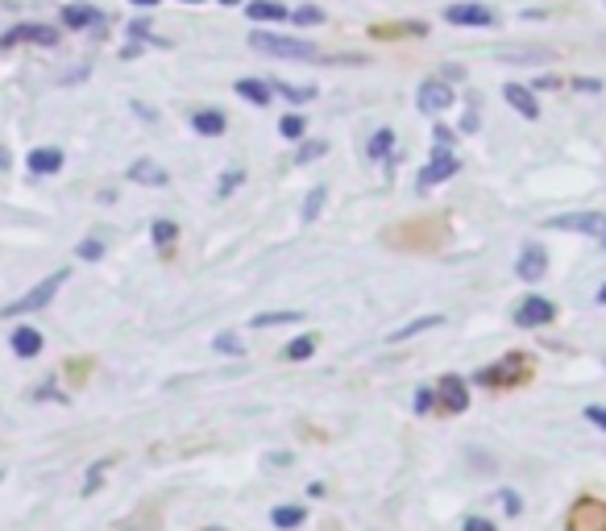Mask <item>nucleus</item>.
<instances>
[{"instance_id": "7", "label": "nucleus", "mask_w": 606, "mask_h": 531, "mask_svg": "<svg viewBox=\"0 0 606 531\" xmlns=\"http://www.w3.org/2000/svg\"><path fill=\"white\" fill-rule=\"evenodd\" d=\"M511 320H515V328H544L556 320V304L553 299H544V295H528V299H520V308L511 311Z\"/></svg>"}, {"instance_id": "38", "label": "nucleus", "mask_w": 606, "mask_h": 531, "mask_svg": "<svg viewBox=\"0 0 606 531\" xmlns=\"http://www.w3.org/2000/svg\"><path fill=\"white\" fill-rule=\"evenodd\" d=\"M125 34L134 38V42H155V34H150V21H129V30H125Z\"/></svg>"}, {"instance_id": "22", "label": "nucleus", "mask_w": 606, "mask_h": 531, "mask_svg": "<svg viewBox=\"0 0 606 531\" xmlns=\"http://www.w3.org/2000/svg\"><path fill=\"white\" fill-rule=\"evenodd\" d=\"M245 13H249V21H270V25L291 18V9H287L283 0H249V4H245Z\"/></svg>"}, {"instance_id": "53", "label": "nucleus", "mask_w": 606, "mask_h": 531, "mask_svg": "<svg viewBox=\"0 0 606 531\" xmlns=\"http://www.w3.org/2000/svg\"><path fill=\"white\" fill-rule=\"evenodd\" d=\"M183 4H204V0H183Z\"/></svg>"}, {"instance_id": "10", "label": "nucleus", "mask_w": 606, "mask_h": 531, "mask_svg": "<svg viewBox=\"0 0 606 531\" xmlns=\"http://www.w3.org/2000/svg\"><path fill=\"white\" fill-rule=\"evenodd\" d=\"M436 399H440V407L453 415L469 412V382L461 374H440L436 378Z\"/></svg>"}, {"instance_id": "9", "label": "nucleus", "mask_w": 606, "mask_h": 531, "mask_svg": "<svg viewBox=\"0 0 606 531\" xmlns=\"http://www.w3.org/2000/svg\"><path fill=\"white\" fill-rule=\"evenodd\" d=\"M565 528L570 531H606V502L582 495L570 507V523H565Z\"/></svg>"}, {"instance_id": "20", "label": "nucleus", "mask_w": 606, "mask_h": 531, "mask_svg": "<svg viewBox=\"0 0 606 531\" xmlns=\"http://www.w3.org/2000/svg\"><path fill=\"white\" fill-rule=\"evenodd\" d=\"M233 92H237L242 100L254 104V108H266V104L275 100V84H270V79H237Z\"/></svg>"}, {"instance_id": "3", "label": "nucleus", "mask_w": 606, "mask_h": 531, "mask_svg": "<svg viewBox=\"0 0 606 531\" xmlns=\"http://www.w3.org/2000/svg\"><path fill=\"white\" fill-rule=\"evenodd\" d=\"M67 278H71V266H59L54 275H46L42 283H38V287H30V291L21 295V299H13L9 308H0V316H25V311H42L54 299V295L67 287Z\"/></svg>"}, {"instance_id": "47", "label": "nucleus", "mask_w": 606, "mask_h": 531, "mask_svg": "<svg viewBox=\"0 0 606 531\" xmlns=\"http://www.w3.org/2000/svg\"><path fill=\"white\" fill-rule=\"evenodd\" d=\"M577 92H603V79H573Z\"/></svg>"}, {"instance_id": "45", "label": "nucleus", "mask_w": 606, "mask_h": 531, "mask_svg": "<svg viewBox=\"0 0 606 531\" xmlns=\"http://www.w3.org/2000/svg\"><path fill=\"white\" fill-rule=\"evenodd\" d=\"M440 79L457 84V79H466V67H457V63H445V67H440Z\"/></svg>"}, {"instance_id": "49", "label": "nucleus", "mask_w": 606, "mask_h": 531, "mask_svg": "<svg viewBox=\"0 0 606 531\" xmlns=\"http://www.w3.org/2000/svg\"><path fill=\"white\" fill-rule=\"evenodd\" d=\"M9 162H13V158H9V150L0 146V171H9Z\"/></svg>"}, {"instance_id": "12", "label": "nucleus", "mask_w": 606, "mask_h": 531, "mask_svg": "<svg viewBox=\"0 0 606 531\" xmlns=\"http://www.w3.org/2000/svg\"><path fill=\"white\" fill-rule=\"evenodd\" d=\"M515 275H520L523 283H540V278L549 275V249H544L540 241H528L520 249V257H515Z\"/></svg>"}, {"instance_id": "8", "label": "nucleus", "mask_w": 606, "mask_h": 531, "mask_svg": "<svg viewBox=\"0 0 606 531\" xmlns=\"http://www.w3.org/2000/svg\"><path fill=\"white\" fill-rule=\"evenodd\" d=\"M544 229H561V233H586V237H603L606 212H565V216H549Z\"/></svg>"}, {"instance_id": "42", "label": "nucleus", "mask_w": 606, "mask_h": 531, "mask_svg": "<svg viewBox=\"0 0 606 531\" xmlns=\"http://www.w3.org/2000/svg\"><path fill=\"white\" fill-rule=\"evenodd\" d=\"M499 502L507 507V514H520L523 511V502H520V495H515V490H502Z\"/></svg>"}, {"instance_id": "23", "label": "nucleus", "mask_w": 606, "mask_h": 531, "mask_svg": "<svg viewBox=\"0 0 606 531\" xmlns=\"http://www.w3.org/2000/svg\"><path fill=\"white\" fill-rule=\"evenodd\" d=\"M365 158L370 162H395V129H379L365 146Z\"/></svg>"}, {"instance_id": "18", "label": "nucleus", "mask_w": 606, "mask_h": 531, "mask_svg": "<svg viewBox=\"0 0 606 531\" xmlns=\"http://www.w3.org/2000/svg\"><path fill=\"white\" fill-rule=\"evenodd\" d=\"M191 129H195L200 138H221L228 129V120L221 108H195V113H191Z\"/></svg>"}, {"instance_id": "43", "label": "nucleus", "mask_w": 606, "mask_h": 531, "mask_svg": "<svg viewBox=\"0 0 606 531\" xmlns=\"http://www.w3.org/2000/svg\"><path fill=\"white\" fill-rule=\"evenodd\" d=\"M586 420L594 424V428H603V432H606V407H598V403H589V407H586Z\"/></svg>"}, {"instance_id": "27", "label": "nucleus", "mask_w": 606, "mask_h": 531, "mask_svg": "<svg viewBox=\"0 0 606 531\" xmlns=\"http://www.w3.org/2000/svg\"><path fill=\"white\" fill-rule=\"evenodd\" d=\"M270 84H275V96H283V100L287 104H308L316 96V87L312 84H283V79H270Z\"/></svg>"}, {"instance_id": "28", "label": "nucleus", "mask_w": 606, "mask_h": 531, "mask_svg": "<svg viewBox=\"0 0 606 531\" xmlns=\"http://www.w3.org/2000/svg\"><path fill=\"white\" fill-rule=\"evenodd\" d=\"M325 200H329V188H312L308 191V200H304V208H299V221L312 224L320 212H325Z\"/></svg>"}, {"instance_id": "13", "label": "nucleus", "mask_w": 606, "mask_h": 531, "mask_svg": "<svg viewBox=\"0 0 606 531\" xmlns=\"http://www.w3.org/2000/svg\"><path fill=\"white\" fill-rule=\"evenodd\" d=\"M129 183H138V188H167L171 183V171L167 167H158L155 158H138L129 171H125Z\"/></svg>"}, {"instance_id": "33", "label": "nucleus", "mask_w": 606, "mask_h": 531, "mask_svg": "<svg viewBox=\"0 0 606 531\" xmlns=\"http://www.w3.org/2000/svg\"><path fill=\"white\" fill-rule=\"evenodd\" d=\"M212 349H216V353H225V358H242V353H245V344H242V337H237V332H216Z\"/></svg>"}, {"instance_id": "50", "label": "nucleus", "mask_w": 606, "mask_h": 531, "mask_svg": "<svg viewBox=\"0 0 606 531\" xmlns=\"http://www.w3.org/2000/svg\"><path fill=\"white\" fill-rule=\"evenodd\" d=\"M129 4H134V9H155L158 0H129Z\"/></svg>"}, {"instance_id": "4", "label": "nucleus", "mask_w": 606, "mask_h": 531, "mask_svg": "<svg viewBox=\"0 0 606 531\" xmlns=\"http://www.w3.org/2000/svg\"><path fill=\"white\" fill-rule=\"evenodd\" d=\"M59 42H63V34L46 21H18L13 30L0 34V51H9V46H59Z\"/></svg>"}, {"instance_id": "51", "label": "nucleus", "mask_w": 606, "mask_h": 531, "mask_svg": "<svg viewBox=\"0 0 606 531\" xmlns=\"http://www.w3.org/2000/svg\"><path fill=\"white\" fill-rule=\"evenodd\" d=\"M594 304H603V308H606V283L598 287V295H594Z\"/></svg>"}, {"instance_id": "34", "label": "nucleus", "mask_w": 606, "mask_h": 531, "mask_svg": "<svg viewBox=\"0 0 606 531\" xmlns=\"http://www.w3.org/2000/svg\"><path fill=\"white\" fill-rule=\"evenodd\" d=\"M242 183H245V171H242V167H228V171L221 174V183H216V200H228V195L242 188Z\"/></svg>"}, {"instance_id": "57", "label": "nucleus", "mask_w": 606, "mask_h": 531, "mask_svg": "<svg viewBox=\"0 0 606 531\" xmlns=\"http://www.w3.org/2000/svg\"><path fill=\"white\" fill-rule=\"evenodd\" d=\"M603 365H606V358H603Z\"/></svg>"}, {"instance_id": "56", "label": "nucleus", "mask_w": 606, "mask_h": 531, "mask_svg": "<svg viewBox=\"0 0 606 531\" xmlns=\"http://www.w3.org/2000/svg\"><path fill=\"white\" fill-rule=\"evenodd\" d=\"M204 531H225V528H204Z\"/></svg>"}, {"instance_id": "40", "label": "nucleus", "mask_w": 606, "mask_h": 531, "mask_svg": "<svg viewBox=\"0 0 606 531\" xmlns=\"http://www.w3.org/2000/svg\"><path fill=\"white\" fill-rule=\"evenodd\" d=\"M34 399H54V403H71V399L63 391H54V382H42V386L34 391Z\"/></svg>"}, {"instance_id": "1", "label": "nucleus", "mask_w": 606, "mask_h": 531, "mask_svg": "<svg viewBox=\"0 0 606 531\" xmlns=\"http://www.w3.org/2000/svg\"><path fill=\"white\" fill-rule=\"evenodd\" d=\"M532 378V365H528V358L523 353H507V358L490 361V365H482L478 374H474V386H490V391H507V386H520V382H528Z\"/></svg>"}, {"instance_id": "16", "label": "nucleus", "mask_w": 606, "mask_h": 531, "mask_svg": "<svg viewBox=\"0 0 606 531\" xmlns=\"http://www.w3.org/2000/svg\"><path fill=\"white\" fill-rule=\"evenodd\" d=\"M42 332H38V328H30V325H21V328H13V332H9V349H13V353H18L21 361H30V358H38V353H42Z\"/></svg>"}, {"instance_id": "14", "label": "nucleus", "mask_w": 606, "mask_h": 531, "mask_svg": "<svg viewBox=\"0 0 606 531\" xmlns=\"http://www.w3.org/2000/svg\"><path fill=\"white\" fill-rule=\"evenodd\" d=\"M502 100L511 104L520 117L540 120V100H536V92H532L528 84H502Z\"/></svg>"}, {"instance_id": "36", "label": "nucleus", "mask_w": 606, "mask_h": 531, "mask_svg": "<svg viewBox=\"0 0 606 531\" xmlns=\"http://www.w3.org/2000/svg\"><path fill=\"white\" fill-rule=\"evenodd\" d=\"M291 21L299 25V30H312V25H320V21H325V13H320L316 4H299V9L291 13Z\"/></svg>"}, {"instance_id": "52", "label": "nucleus", "mask_w": 606, "mask_h": 531, "mask_svg": "<svg viewBox=\"0 0 606 531\" xmlns=\"http://www.w3.org/2000/svg\"><path fill=\"white\" fill-rule=\"evenodd\" d=\"M221 4H228V9H233V4H237V0H221Z\"/></svg>"}, {"instance_id": "54", "label": "nucleus", "mask_w": 606, "mask_h": 531, "mask_svg": "<svg viewBox=\"0 0 606 531\" xmlns=\"http://www.w3.org/2000/svg\"><path fill=\"white\" fill-rule=\"evenodd\" d=\"M598 241H603V249H606V229H603V237H598Z\"/></svg>"}, {"instance_id": "32", "label": "nucleus", "mask_w": 606, "mask_h": 531, "mask_svg": "<svg viewBox=\"0 0 606 531\" xmlns=\"http://www.w3.org/2000/svg\"><path fill=\"white\" fill-rule=\"evenodd\" d=\"M329 155V141H299V150H295V167H308L316 158Z\"/></svg>"}, {"instance_id": "46", "label": "nucleus", "mask_w": 606, "mask_h": 531, "mask_svg": "<svg viewBox=\"0 0 606 531\" xmlns=\"http://www.w3.org/2000/svg\"><path fill=\"white\" fill-rule=\"evenodd\" d=\"M291 461H295L291 453H270V457H266V465H275V469H287Z\"/></svg>"}, {"instance_id": "24", "label": "nucleus", "mask_w": 606, "mask_h": 531, "mask_svg": "<svg viewBox=\"0 0 606 531\" xmlns=\"http://www.w3.org/2000/svg\"><path fill=\"white\" fill-rule=\"evenodd\" d=\"M316 353V337L312 332H299L291 341L283 344V361H308Z\"/></svg>"}, {"instance_id": "2", "label": "nucleus", "mask_w": 606, "mask_h": 531, "mask_svg": "<svg viewBox=\"0 0 606 531\" xmlns=\"http://www.w3.org/2000/svg\"><path fill=\"white\" fill-rule=\"evenodd\" d=\"M249 46L258 54H270V59H316V42L299 34H270V30H254L249 34Z\"/></svg>"}, {"instance_id": "39", "label": "nucleus", "mask_w": 606, "mask_h": 531, "mask_svg": "<svg viewBox=\"0 0 606 531\" xmlns=\"http://www.w3.org/2000/svg\"><path fill=\"white\" fill-rule=\"evenodd\" d=\"M453 138H457V129H449V125H436L433 129V146H440V150H453Z\"/></svg>"}, {"instance_id": "5", "label": "nucleus", "mask_w": 606, "mask_h": 531, "mask_svg": "<svg viewBox=\"0 0 606 531\" xmlns=\"http://www.w3.org/2000/svg\"><path fill=\"white\" fill-rule=\"evenodd\" d=\"M416 104L424 117H436V113H449L453 104H457V96H453L449 79L433 75V79H424V84L416 87Z\"/></svg>"}, {"instance_id": "26", "label": "nucleus", "mask_w": 606, "mask_h": 531, "mask_svg": "<svg viewBox=\"0 0 606 531\" xmlns=\"http://www.w3.org/2000/svg\"><path fill=\"white\" fill-rule=\"evenodd\" d=\"M304 519H308V511H304V507H275V511H270V523H275L278 531L304 528Z\"/></svg>"}, {"instance_id": "15", "label": "nucleus", "mask_w": 606, "mask_h": 531, "mask_svg": "<svg viewBox=\"0 0 606 531\" xmlns=\"http://www.w3.org/2000/svg\"><path fill=\"white\" fill-rule=\"evenodd\" d=\"M105 13L100 9H92V4H67L63 9V25H67L71 34H79V30H96V25H105Z\"/></svg>"}, {"instance_id": "29", "label": "nucleus", "mask_w": 606, "mask_h": 531, "mask_svg": "<svg viewBox=\"0 0 606 531\" xmlns=\"http://www.w3.org/2000/svg\"><path fill=\"white\" fill-rule=\"evenodd\" d=\"M150 237H155V245L167 254V249H174V241H179V224L174 221H155L150 224Z\"/></svg>"}, {"instance_id": "30", "label": "nucleus", "mask_w": 606, "mask_h": 531, "mask_svg": "<svg viewBox=\"0 0 606 531\" xmlns=\"http://www.w3.org/2000/svg\"><path fill=\"white\" fill-rule=\"evenodd\" d=\"M105 474H108V461H92L87 465V474H84V486H79V495L92 498L100 486H105Z\"/></svg>"}, {"instance_id": "41", "label": "nucleus", "mask_w": 606, "mask_h": 531, "mask_svg": "<svg viewBox=\"0 0 606 531\" xmlns=\"http://www.w3.org/2000/svg\"><path fill=\"white\" fill-rule=\"evenodd\" d=\"M461 531H499V523H490V519H482V514H469Z\"/></svg>"}, {"instance_id": "21", "label": "nucleus", "mask_w": 606, "mask_h": 531, "mask_svg": "<svg viewBox=\"0 0 606 531\" xmlns=\"http://www.w3.org/2000/svg\"><path fill=\"white\" fill-rule=\"evenodd\" d=\"M440 325H445V316H440V311H428V316H419V320H412V325L386 332V344L412 341V337H419V332H433V328H440Z\"/></svg>"}, {"instance_id": "17", "label": "nucleus", "mask_w": 606, "mask_h": 531, "mask_svg": "<svg viewBox=\"0 0 606 531\" xmlns=\"http://www.w3.org/2000/svg\"><path fill=\"white\" fill-rule=\"evenodd\" d=\"M490 54L502 63H553L556 59V51H549V46H499Z\"/></svg>"}, {"instance_id": "37", "label": "nucleus", "mask_w": 606, "mask_h": 531, "mask_svg": "<svg viewBox=\"0 0 606 531\" xmlns=\"http://www.w3.org/2000/svg\"><path fill=\"white\" fill-rule=\"evenodd\" d=\"M436 403H440V399H436L433 386H419V391H416V412H419V415H428V412L436 407Z\"/></svg>"}, {"instance_id": "19", "label": "nucleus", "mask_w": 606, "mask_h": 531, "mask_svg": "<svg viewBox=\"0 0 606 531\" xmlns=\"http://www.w3.org/2000/svg\"><path fill=\"white\" fill-rule=\"evenodd\" d=\"M25 167L34 174H59L63 171V150L59 146H34L30 158H25Z\"/></svg>"}, {"instance_id": "48", "label": "nucleus", "mask_w": 606, "mask_h": 531, "mask_svg": "<svg viewBox=\"0 0 606 531\" xmlns=\"http://www.w3.org/2000/svg\"><path fill=\"white\" fill-rule=\"evenodd\" d=\"M549 87H561V79H556V75H544V79H536L532 92H549Z\"/></svg>"}, {"instance_id": "25", "label": "nucleus", "mask_w": 606, "mask_h": 531, "mask_svg": "<svg viewBox=\"0 0 606 531\" xmlns=\"http://www.w3.org/2000/svg\"><path fill=\"white\" fill-rule=\"evenodd\" d=\"M283 325H304V311H258L249 328H283Z\"/></svg>"}, {"instance_id": "35", "label": "nucleus", "mask_w": 606, "mask_h": 531, "mask_svg": "<svg viewBox=\"0 0 606 531\" xmlns=\"http://www.w3.org/2000/svg\"><path fill=\"white\" fill-rule=\"evenodd\" d=\"M75 257H79V262H100V257H105V237H84L75 245Z\"/></svg>"}, {"instance_id": "55", "label": "nucleus", "mask_w": 606, "mask_h": 531, "mask_svg": "<svg viewBox=\"0 0 606 531\" xmlns=\"http://www.w3.org/2000/svg\"><path fill=\"white\" fill-rule=\"evenodd\" d=\"M0 481H4V465H0Z\"/></svg>"}, {"instance_id": "44", "label": "nucleus", "mask_w": 606, "mask_h": 531, "mask_svg": "<svg viewBox=\"0 0 606 531\" xmlns=\"http://www.w3.org/2000/svg\"><path fill=\"white\" fill-rule=\"evenodd\" d=\"M461 134H478V104L466 108V117H461Z\"/></svg>"}, {"instance_id": "31", "label": "nucleus", "mask_w": 606, "mask_h": 531, "mask_svg": "<svg viewBox=\"0 0 606 531\" xmlns=\"http://www.w3.org/2000/svg\"><path fill=\"white\" fill-rule=\"evenodd\" d=\"M278 134H283L287 141H304L308 138V120L299 117V113H287V117L278 120Z\"/></svg>"}, {"instance_id": "11", "label": "nucleus", "mask_w": 606, "mask_h": 531, "mask_svg": "<svg viewBox=\"0 0 606 531\" xmlns=\"http://www.w3.org/2000/svg\"><path fill=\"white\" fill-rule=\"evenodd\" d=\"M445 21H449V25H469V30H490V25H499V13L469 0V4H449V9H445Z\"/></svg>"}, {"instance_id": "6", "label": "nucleus", "mask_w": 606, "mask_h": 531, "mask_svg": "<svg viewBox=\"0 0 606 531\" xmlns=\"http://www.w3.org/2000/svg\"><path fill=\"white\" fill-rule=\"evenodd\" d=\"M461 171V158L453 155V150H440V146H433V155H428V167L419 171V191L428 188H440V183H449L453 174Z\"/></svg>"}]
</instances>
